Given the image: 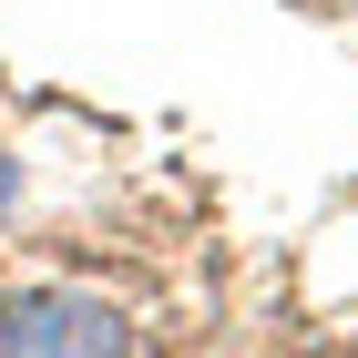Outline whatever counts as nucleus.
<instances>
[{"label": "nucleus", "instance_id": "f03ea898", "mask_svg": "<svg viewBox=\"0 0 358 358\" xmlns=\"http://www.w3.org/2000/svg\"><path fill=\"white\" fill-rule=\"evenodd\" d=\"M10 205H21V164L0 154V225H10Z\"/></svg>", "mask_w": 358, "mask_h": 358}, {"label": "nucleus", "instance_id": "f257e3e1", "mask_svg": "<svg viewBox=\"0 0 358 358\" xmlns=\"http://www.w3.org/2000/svg\"><path fill=\"white\" fill-rule=\"evenodd\" d=\"M0 358H134V317L83 287H41L0 307Z\"/></svg>", "mask_w": 358, "mask_h": 358}]
</instances>
